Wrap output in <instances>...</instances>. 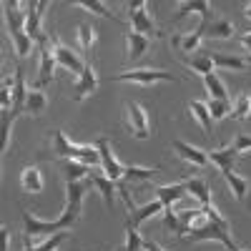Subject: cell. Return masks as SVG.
<instances>
[{
    "label": "cell",
    "instance_id": "obj_1",
    "mask_svg": "<svg viewBox=\"0 0 251 251\" xmlns=\"http://www.w3.org/2000/svg\"><path fill=\"white\" fill-rule=\"evenodd\" d=\"M86 191H88L86 181L66 183V208H63V214H60L55 221H40L38 216L23 211L25 236H28V239H35V236H53V234H60V231H71V228L80 221Z\"/></svg>",
    "mask_w": 251,
    "mask_h": 251
},
{
    "label": "cell",
    "instance_id": "obj_2",
    "mask_svg": "<svg viewBox=\"0 0 251 251\" xmlns=\"http://www.w3.org/2000/svg\"><path fill=\"white\" fill-rule=\"evenodd\" d=\"M53 151L66 158V161H80L86 166H98L100 163V153L96 146H83V143H73L66 138L63 131H55L53 133Z\"/></svg>",
    "mask_w": 251,
    "mask_h": 251
},
{
    "label": "cell",
    "instance_id": "obj_3",
    "mask_svg": "<svg viewBox=\"0 0 251 251\" xmlns=\"http://www.w3.org/2000/svg\"><path fill=\"white\" fill-rule=\"evenodd\" d=\"M188 239L196 241V244H201V241H219V244L226 246L228 251H239V246H236L234 239H231V231H226V228H221L219 224L208 221L206 214H203V208H201V216L194 221L191 231H188Z\"/></svg>",
    "mask_w": 251,
    "mask_h": 251
},
{
    "label": "cell",
    "instance_id": "obj_4",
    "mask_svg": "<svg viewBox=\"0 0 251 251\" xmlns=\"http://www.w3.org/2000/svg\"><path fill=\"white\" fill-rule=\"evenodd\" d=\"M113 80L136 83V86H153V83H169L176 78L169 71H161V68H131V71H123V73L113 75Z\"/></svg>",
    "mask_w": 251,
    "mask_h": 251
},
{
    "label": "cell",
    "instance_id": "obj_5",
    "mask_svg": "<svg viewBox=\"0 0 251 251\" xmlns=\"http://www.w3.org/2000/svg\"><path fill=\"white\" fill-rule=\"evenodd\" d=\"M149 8V3H143V0H136V3L128 5V18H131V28L146 38H161V30L158 25L153 23L151 13L146 10Z\"/></svg>",
    "mask_w": 251,
    "mask_h": 251
},
{
    "label": "cell",
    "instance_id": "obj_6",
    "mask_svg": "<svg viewBox=\"0 0 251 251\" xmlns=\"http://www.w3.org/2000/svg\"><path fill=\"white\" fill-rule=\"evenodd\" d=\"M46 8H48L46 0L43 3H35V0L25 3V33H28V38L33 40L35 46L43 43L46 38H50V35L43 33V13H46Z\"/></svg>",
    "mask_w": 251,
    "mask_h": 251
},
{
    "label": "cell",
    "instance_id": "obj_7",
    "mask_svg": "<svg viewBox=\"0 0 251 251\" xmlns=\"http://www.w3.org/2000/svg\"><path fill=\"white\" fill-rule=\"evenodd\" d=\"M38 50H40V73H38V80H35V86H33V88L43 91L46 86H50V83H53L58 60H55V55H53L50 38H46L43 43H38Z\"/></svg>",
    "mask_w": 251,
    "mask_h": 251
},
{
    "label": "cell",
    "instance_id": "obj_8",
    "mask_svg": "<svg viewBox=\"0 0 251 251\" xmlns=\"http://www.w3.org/2000/svg\"><path fill=\"white\" fill-rule=\"evenodd\" d=\"M96 149H98V153H100V171L106 174L111 181H121L123 178V174H126V166L113 156V151H111V141L108 138H98L96 141Z\"/></svg>",
    "mask_w": 251,
    "mask_h": 251
},
{
    "label": "cell",
    "instance_id": "obj_9",
    "mask_svg": "<svg viewBox=\"0 0 251 251\" xmlns=\"http://www.w3.org/2000/svg\"><path fill=\"white\" fill-rule=\"evenodd\" d=\"M126 116H128V131L131 136L136 138H149L151 136V126H149V113H146V108L141 106V103L131 100V103H126Z\"/></svg>",
    "mask_w": 251,
    "mask_h": 251
},
{
    "label": "cell",
    "instance_id": "obj_10",
    "mask_svg": "<svg viewBox=\"0 0 251 251\" xmlns=\"http://www.w3.org/2000/svg\"><path fill=\"white\" fill-rule=\"evenodd\" d=\"M23 8H25V3H18V0H5V3H3V13H5L10 40L25 33V10Z\"/></svg>",
    "mask_w": 251,
    "mask_h": 251
},
{
    "label": "cell",
    "instance_id": "obj_11",
    "mask_svg": "<svg viewBox=\"0 0 251 251\" xmlns=\"http://www.w3.org/2000/svg\"><path fill=\"white\" fill-rule=\"evenodd\" d=\"M50 46H53V55H55V60H58V66H63V68H68L71 73H75V75H80L83 73V68H86V63H83L66 43H60V40L55 38V35H50Z\"/></svg>",
    "mask_w": 251,
    "mask_h": 251
},
{
    "label": "cell",
    "instance_id": "obj_12",
    "mask_svg": "<svg viewBox=\"0 0 251 251\" xmlns=\"http://www.w3.org/2000/svg\"><path fill=\"white\" fill-rule=\"evenodd\" d=\"M96 88H98V75H96V71H93L91 63H86V68H83V73L78 75L75 86H73L71 98H73L75 103H83L88 96H93V93H96Z\"/></svg>",
    "mask_w": 251,
    "mask_h": 251
},
{
    "label": "cell",
    "instance_id": "obj_13",
    "mask_svg": "<svg viewBox=\"0 0 251 251\" xmlns=\"http://www.w3.org/2000/svg\"><path fill=\"white\" fill-rule=\"evenodd\" d=\"M151 46V38H146L136 30H128L126 33V60L128 63H136L146 55V50H149Z\"/></svg>",
    "mask_w": 251,
    "mask_h": 251
},
{
    "label": "cell",
    "instance_id": "obj_14",
    "mask_svg": "<svg viewBox=\"0 0 251 251\" xmlns=\"http://www.w3.org/2000/svg\"><path fill=\"white\" fill-rule=\"evenodd\" d=\"M191 13H199L201 15V23H211L214 20V10L208 3H203V0H183V3H178V13L174 20H183L186 15H191Z\"/></svg>",
    "mask_w": 251,
    "mask_h": 251
},
{
    "label": "cell",
    "instance_id": "obj_15",
    "mask_svg": "<svg viewBox=\"0 0 251 251\" xmlns=\"http://www.w3.org/2000/svg\"><path fill=\"white\" fill-rule=\"evenodd\" d=\"M174 151H176L186 163H194V166H199V169H206V166H208V156H206V151L196 149V146L186 143V141H181V138L174 141Z\"/></svg>",
    "mask_w": 251,
    "mask_h": 251
},
{
    "label": "cell",
    "instance_id": "obj_16",
    "mask_svg": "<svg viewBox=\"0 0 251 251\" xmlns=\"http://www.w3.org/2000/svg\"><path fill=\"white\" fill-rule=\"evenodd\" d=\"M208 161L219 166V171L226 174V171H234L236 166V158H239V151L234 146H224V149H214V151H206Z\"/></svg>",
    "mask_w": 251,
    "mask_h": 251
},
{
    "label": "cell",
    "instance_id": "obj_17",
    "mask_svg": "<svg viewBox=\"0 0 251 251\" xmlns=\"http://www.w3.org/2000/svg\"><path fill=\"white\" fill-rule=\"evenodd\" d=\"M15 93H13V111L10 116L18 121L20 113H25V98H28V88H25V78H23V68H15Z\"/></svg>",
    "mask_w": 251,
    "mask_h": 251
},
{
    "label": "cell",
    "instance_id": "obj_18",
    "mask_svg": "<svg viewBox=\"0 0 251 251\" xmlns=\"http://www.w3.org/2000/svg\"><path fill=\"white\" fill-rule=\"evenodd\" d=\"M156 191V199L166 206V208H171V206H176L188 191H186V183H171V186H156L153 188Z\"/></svg>",
    "mask_w": 251,
    "mask_h": 251
},
{
    "label": "cell",
    "instance_id": "obj_19",
    "mask_svg": "<svg viewBox=\"0 0 251 251\" xmlns=\"http://www.w3.org/2000/svg\"><path fill=\"white\" fill-rule=\"evenodd\" d=\"M88 178H91V183H93V186L98 188V194L103 196V201H106V206L111 208V206H113V201H116V191H118V183H116V181H111V178H108L106 174L100 176V174H96V171H91V176H88Z\"/></svg>",
    "mask_w": 251,
    "mask_h": 251
},
{
    "label": "cell",
    "instance_id": "obj_20",
    "mask_svg": "<svg viewBox=\"0 0 251 251\" xmlns=\"http://www.w3.org/2000/svg\"><path fill=\"white\" fill-rule=\"evenodd\" d=\"M163 203L156 199V201H149V203H143V206H136V208H131V221H128V226H133V228H138L146 219H151V216H156V214H163Z\"/></svg>",
    "mask_w": 251,
    "mask_h": 251
},
{
    "label": "cell",
    "instance_id": "obj_21",
    "mask_svg": "<svg viewBox=\"0 0 251 251\" xmlns=\"http://www.w3.org/2000/svg\"><path fill=\"white\" fill-rule=\"evenodd\" d=\"M20 186H23V191H28V194L43 191V174H40L38 166H25V169L20 171Z\"/></svg>",
    "mask_w": 251,
    "mask_h": 251
},
{
    "label": "cell",
    "instance_id": "obj_22",
    "mask_svg": "<svg viewBox=\"0 0 251 251\" xmlns=\"http://www.w3.org/2000/svg\"><path fill=\"white\" fill-rule=\"evenodd\" d=\"M201 40H203V33L196 28L194 33H183V35H174V40H171V43H174V48L176 50H183V53H196L199 48H201Z\"/></svg>",
    "mask_w": 251,
    "mask_h": 251
},
{
    "label": "cell",
    "instance_id": "obj_23",
    "mask_svg": "<svg viewBox=\"0 0 251 251\" xmlns=\"http://www.w3.org/2000/svg\"><path fill=\"white\" fill-rule=\"evenodd\" d=\"M234 23L231 20H226V18H219V20H211V23L206 25V33L203 38H216V40H228L234 35Z\"/></svg>",
    "mask_w": 251,
    "mask_h": 251
},
{
    "label": "cell",
    "instance_id": "obj_24",
    "mask_svg": "<svg viewBox=\"0 0 251 251\" xmlns=\"http://www.w3.org/2000/svg\"><path fill=\"white\" fill-rule=\"evenodd\" d=\"M186 63H188V68H191L194 73H199L201 78H206V75H211L214 73V60H211V53H194V55H188L186 58Z\"/></svg>",
    "mask_w": 251,
    "mask_h": 251
},
{
    "label": "cell",
    "instance_id": "obj_25",
    "mask_svg": "<svg viewBox=\"0 0 251 251\" xmlns=\"http://www.w3.org/2000/svg\"><path fill=\"white\" fill-rule=\"evenodd\" d=\"M183 183H186V191L191 194L194 199H199L201 206L211 203V188H208V183H206L203 178H188V181H183Z\"/></svg>",
    "mask_w": 251,
    "mask_h": 251
},
{
    "label": "cell",
    "instance_id": "obj_26",
    "mask_svg": "<svg viewBox=\"0 0 251 251\" xmlns=\"http://www.w3.org/2000/svg\"><path fill=\"white\" fill-rule=\"evenodd\" d=\"M221 176L226 178V183H228V186H231L234 196H236L239 201H246V196H249V191H251V183H249V178L239 176L236 171H226V174H221Z\"/></svg>",
    "mask_w": 251,
    "mask_h": 251
},
{
    "label": "cell",
    "instance_id": "obj_27",
    "mask_svg": "<svg viewBox=\"0 0 251 251\" xmlns=\"http://www.w3.org/2000/svg\"><path fill=\"white\" fill-rule=\"evenodd\" d=\"M48 108V96L38 88H28V98H25V113L30 116H40Z\"/></svg>",
    "mask_w": 251,
    "mask_h": 251
},
{
    "label": "cell",
    "instance_id": "obj_28",
    "mask_svg": "<svg viewBox=\"0 0 251 251\" xmlns=\"http://www.w3.org/2000/svg\"><path fill=\"white\" fill-rule=\"evenodd\" d=\"M188 111H191V116L201 123V128H203L206 133H211L214 118H211V113H208V106H206L203 100H191V103H188Z\"/></svg>",
    "mask_w": 251,
    "mask_h": 251
},
{
    "label": "cell",
    "instance_id": "obj_29",
    "mask_svg": "<svg viewBox=\"0 0 251 251\" xmlns=\"http://www.w3.org/2000/svg\"><path fill=\"white\" fill-rule=\"evenodd\" d=\"M68 231H60V234H53V236H46L43 244H33V239L25 236V251H58V246L66 241Z\"/></svg>",
    "mask_w": 251,
    "mask_h": 251
},
{
    "label": "cell",
    "instance_id": "obj_30",
    "mask_svg": "<svg viewBox=\"0 0 251 251\" xmlns=\"http://www.w3.org/2000/svg\"><path fill=\"white\" fill-rule=\"evenodd\" d=\"M203 86H206V91H208V98H214V100H228V91H226L224 80H221L216 73L206 75V78H203Z\"/></svg>",
    "mask_w": 251,
    "mask_h": 251
},
{
    "label": "cell",
    "instance_id": "obj_31",
    "mask_svg": "<svg viewBox=\"0 0 251 251\" xmlns=\"http://www.w3.org/2000/svg\"><path fill=\"white\" fill-rule=\"evenodd\" d=\"M91 176V166L80 161H66V183H75Z\"/></svg>",
    "mask_w": 251,
    "mask_h": 251
},
{
    "label": "cell",
    "instance_id": "obj_32",
    "mask_svg": "<svg viewBox=\"0 0 251 251\" xmlns=\"http://www.w3.org/2000/svg\"><path fill=\"white\" fill-rule=\"evenodd\" d=\"M75 5L83 8V10H88V13H93V15H100V18H106V20H113V23H121V20L103 3H98V0H75Z\"/></svg>",
    "mask_w": 251,
    "mask_h": 251
},
{
    "label": "cell",
    "instance_id": "obj_33",
    "mask_svg": "<svg viewBox=\"0 0 251 251\" xmlns=\"http://www.w3.org/2000/svg\"><path fill=\"white\" fill-rule=\"evenodd\" d=\"M78 43H80L83 53L88 55V53L93 50V43H96V25L80 23V25H78Z\"/></svg>",
    "mask_w": 251,
    "mask_h": 251
},
{
    "label": "cell",
    "instance_id": "obj_34",
    "mask_svg": "<svg viewBox=\"0 0 251 251\" xmlns=\"http://www.w3.org/2000/svg\"><path fill=\"white\" fill-rule=\"evenodd\" d=\"M211 60H214V66H219V68H231V71H244L246 68L244 58L226 55V53H211Z\"/></svg>",
    "mask_w": 251,
    "mask_h": 251
},
{
    "label": "cell",
    "instance_id": "obj_35",
    "mask_svg": "<svg viewBox=\"0 0 251 251\" xmlns=\"http://www.w3.org/2000/svg\"><path fill=\"white\" fill-rule=\"evenodd\" d=\"M231 118H239V121L251 118V93H239V98L234 100V108H231Z\"/></svg>",
    "mask_w": 251,
    "mask_h": 251
},
{
    "label": "cell",
    "instance_id": "obj_36",
    "mask_svg": "<svg viewBox=\"0 0 251 251\" xmlns=\"http://www.w3.org/2000/svg\"><path fill=\"white\" fill-rule=\"evenodd\" d=\"M13 93H15V75H5L3 86H0V108L3 111H13Z\"/></svg>",
    "mask_w": 251,
    "mask_h": 251
},
{
    "label": "cell",
    "instance_id": "obj_37",
    "mask_svg": "<svg viewBox=\"0 0 251 251\" xmlns=\"http://www.w3.org/2000/svg\"><path fill=\"white\" fill-rule=\"evenodd\" d=\"M156 171H158V166H153V169H146V166H126L123 178H128V181H149Z\"/></svg>",
    "mask_w": 251,
    "mask_h": 251
},
{
    "label": "cell",
    "instance_id": "obj_38",
    "mask_svg": "<svg viewBox=\"0 0 251 251\" xmlns=\"http://www.w3.org/2000/svg\"><path fill=\"white\" fill-rule=\"evenodd\" d=\"M206 106H208V113H211L214 121H221V118H226L228 113H231V103H228V100H214V98H208Z\"/></svg>",
    "mask_w": 251,
    "mask_h": 251
},
{
    "label": "cell",
    "instance_id": "obj_39",
    "mask_svg": "<svg viewBox=\"0 0 251 251\" xmlns=\"http://www.w3.org/2000/svg\"><path fill=\"white\" fill-rule=\"evenodd\" d=\"M143 239H141V234H138V228H133V226H126V246L121 249V251H143Z\"/></svg>",
    "mask_w": 251,
    "mask_h": 251
},
{
    "label": "cell",
    "instance_id": "obj_40",
    "mask_svg": "<svg viewBox=\"0 0 251 251\" xmlns=\"http://www.w3.org/2000/svg\"><path fill=\"white\" fill-rule=\"evenodd\" d=\"M201 208H203V214H206V219H208V221H214V224H219L221 228H226V231H231V224H228V221H226V219H224V216L216 211V208H214V203L201 206Z\"/></svg>",
    "mask_w": 251,
    "mask_h": 251
},
{
    "label": "cell",
    "instance_id": "obj_41",
    "mask_svg": "<svg viewBox=\"0 0 251 251\" xmlns=\"http://www.w3.org/2000/svg\"><path fill=\"white\" fill-rule=\"evenodd\" d=\"M161 216H163V226L178 234V211H176V208H174V206H171V208H163Z\"/></svg>",
    "mask_w": 251,
    "mask_h": 251
},
{
    "label": "cell",
    "instance_id": "obj_42",
    "mask_svg": "<svg viewBox=\"0 0 251 251\" xmlns=\"http://www.w3.org/2000/svg\"><path fill=\"white\" fill-rule=\"evenodd\" d=\"M234 149H236L239 153L249 151V149H251V136H246V133H239V136H236V141H234Z\"/></svg>",
    "mask_w": 251,
    "mask_h": 251
},
{
    "label": "cell",
    "instance_id": "obj_43",
    "mask_svg": "<svg viewBox=\"0 0 251 251\" xmlns=\"http://www.w3.org/2000/svg\"><path fill=\"white\" fill-rule=\"evenodd\" d=\"M143 251H166V249L158 246L156 241H146V244H143Z\"/></svg>",
    "mask_w": 251,
    "mask_h": 251
},
{
    "label": "cell",
    "instance_id": "obj_44",
    "mask_svg": "<svg viewBox=\"0 0 251 251\" xmlns=\"http://www.w3.org/2000/svg\"><path fill=\"white\" fill-rule=\"evenodd\" d=\"M241 46H244V48L249 50V55H251V33H244V35H241Z\"/></svg>",
    "mask_w": 251,
    "mask_h": 251
},
{
    "label": "cell",
    "instance_id": "obj_45",
    "mask_svg": "<svg viewBox=\"0 0 251 251\" xmlns=\"http://www.w3.org/2000/svg\"><path fill=\"white\" fill-rule=\"evenodd\" d=\"M244 18H246V20H251V3L244 8Z\"/></svg>",
    "mask_w": 251,
    "mask_h": 251
},
{
    "label": "cell",
    "instance_id": "obj_46",
    "mask_svg": "<svg viewBox=\"0 0 251 251\" xmlns=\"http://www.w3.org/2000/svg\"><path fill=\"white\" fill-rule=\"evenodd\" d=\"M244 60H246V66H251V55H246Z\"/></svg>",
    "mask_w": 251,
    "mask_h": 251
},
{
    "label": "cell",
    "instance_id": "obj_47",
    "mask_svg": "<svg viewBox=\"0 0 251 251\" xmlns=\"http://www.w3.org/2000/svg\"><path fill=\"white\" fill-rule=\"evenodd\" d=\"M239 251H246V249H239Z\"/></svg>",
    "mask_w": 251,
    "mask_h": 251
}]
</instances>
